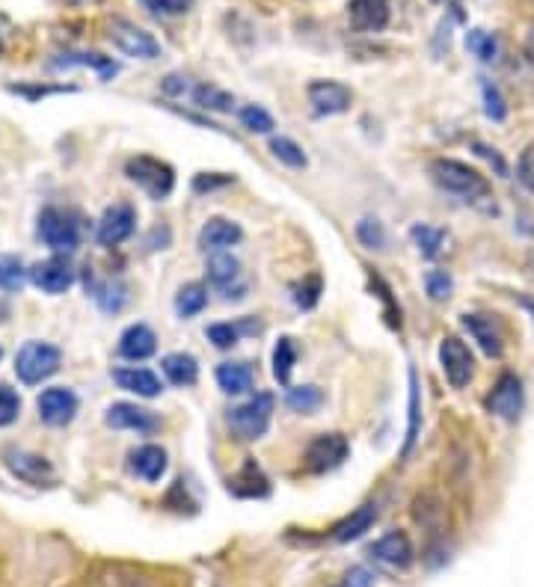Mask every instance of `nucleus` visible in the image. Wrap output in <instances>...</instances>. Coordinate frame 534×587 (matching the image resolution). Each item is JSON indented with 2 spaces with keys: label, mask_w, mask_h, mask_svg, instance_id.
Masks as SVG:
<instances>
[{
  "label": "nucleus",
  "mask_w": 534,
  "mask_h": 587,
  "mask_svg": "<svg viewBox=\"0 0 534 587\" xmlns=\"http://www.w3.org/2000/svg\"><path fill=\"white\" fill-rule=\"evenodd\" d=\"M440 365L451 389H466L475 377V359L472 350L457 336H445L440 344Z\"/></svg>",
  "instance_id": "nucleus-8"
},
{
  "label": "nucleus",
  "mask_w": 534,
  "mask_h": 587,
  "mask_svg": "<svg viewBox=\"0 0 534 587\" xmlns=\"http://www.w3.org/2000/svg\"><path fill=\"white\" fill-rule=\"evenodd\" d=\"M131 472L149 484L161 481L167 472V451L161 445H143V448L131 451Z\"/></svg>",
  "instance_id": "nucleus-21"
},
{
  "label": "nucleus",
  "mask_w": 534,
  "mask_h": 587,
  "mask_svg": "<svg viewBox=\"0 0 534 587\" xmlns=\"http://www.w3.org/2000/svg\"><path fill=\"white\" fill-rule=\"evenodd\" d=\"M107 39L125 57H134V60H158L161 57V42L149 30L137 27L128 18H110L107 21Z\"/></svg>",
  "instance_id": "nucleus-3"
},
{
  "label": "nucleus",
  "mask_w": 534,
  "mask_h": 587,
  "mask_svg": "<svg viewBox=\"0 0 534 587\" xmlns=\"http://www.w3.org/2000/svg\"><path fill=\"white\" fill-rule=\"evenodd\" d=\"M75 66L95 69L101 81H107V78L116 75V63L110 57H101V54H60L54 60V69H75Z\"/></svg>",
  "instance_id": "nucleus-28"
},
{
  "label": "nucleus",
  "mask_w": 534,
  "mask_h": 587,
  "mask_svg": "<svg viewBox=\"0 0 534 587\" xmlns=\"http://www.w3.org/2000/svg\"><path fill=\"white\" fill-rule=\"evenodd\" d=\"M419 424H422V401H419V380L416 371H410V427H407V442H404V454H410L416 436H419Z\"/></svg>",
  "instance_id": "nucleus-37"
},
{
  "label": "nucleus",
  "mask_w": 534,
  "mask_h": 587,
  "mask_svg": "<svg viewBox=\"0 0 534 587\" xmlns=\"http://www.w3.org/2000/svg\"><path fill=\"white\" fill-rule=\"evenodd\" d=\"M374 585V576L368 573V570H362V567H356L351 570L348 576H345V587H371Z\"/></svg>",
  "instance_id": "nucleus-48"
},
{
  "label": "nucleus",
  "mask_w": 534,
  "mask_h": 587,
  "mask_svg": "<svg viewBox=\"0 0 534 587\" xmlns=\"http://www.w3.org/2000/svg\"><path fill=\"white\" fill-rule=\"evenodd\" d=\"M517 178H520V184H523L529 193H534V143L523 149V155H520V161H517Z\"/></svg>",
  "instance_id": "nucleus-45"
},
{
  "label": "nucleus",
  "mask_w": 534,
  "mask_h": 587,
  "mask_svg": "<svg viewBox=\"0 0 534 587\" xmlns=\"http://www.w3.org/2000/svg\"><path fill=\"white\" fill-rule=\"evenodd\" d=\"M217 386L226 395H247L253 389V368L247 362H223L217 368Z\"/></svg>",
  "instance_id": "nucleus-24"
},
{
  "label": "nucleus",
  "mask_w": 534,
  "mask_h": 587,
  "mask_svg": "<svg viewBox=\"0 0 534 587\" xmlns=\"http://www.w3.org/2000/svg\"><path fill=\"white\" fill-rule=\"evenodd\" d=\"M348 454H351V442L342 433H321L309 442L303 463L312 475H324L339 469L348 460Z\"/></svg>",
  "instance_id": "nucleus-7"
},
{
  "label": "nucleus",
  "mask_w": 534,
  "mask_h": 587,
  "mask_svg": "<svg viewBox=\"0 0 534 587\" xmlns=\"http://www.w3.org/2000/svg\"><path fill=\"white\" fill-rule=\"evenodd\" d=\"M36 410H39V419L45 421V424L63 427V424H69V421L75 419V413H78V395L72 389H63V386L45 389L39 395V401H36Z\"/></svg>",
  "instance_id": "nucleus-13"
},
{
  "label": "nucleus",
  "mask_w": 534,
  "mask_h": 587,
  "mask_svg": "<svg viewBox=\"0 0 534 587\" xmlns=\"http://www.w3.org/2000/svg\"><path fill=\"white\" fill-rule=\"evenodd\" d=\"M270 152H273V158L279 161V164H285V167L291 169H303L309 161H306V152L294 143V140H288V137H273L270 140Z\"/></svg>",
  "instance_id": "nucleus-33"
},
{
  "label": "nucleus",
  "mask_w": 534,
  "mask_h": 587,
  "mask_svg": "<svg viewBox=\"0 0 534 587\" xmlns=\"http://www.w3.org/2000/svg\"><path fill=\"white\" fill-rule=\"evenodd\" d=\"M205 270H208V279H211L217 288H229L232 282L241 279V261L226 250L214 252V255L208 258V267H205Z\"/></svg>",
  "instance_id": "nucleus-26"
},
{
  "label": "nucleus",
  "mask_w": 534,
  "mask_h": 587,
  "mask_svg": "<svg viewBox=\"0 0 534 587\" xmlns=\"http://www.w3.org/2000/svg\"><path fill=\"white\" fill-rule=\"evenodd\" d=\"M158 350V338L146 327V324H131L122 336H119V356L131 359V362H143Z\"/></svg>",
  "instance_id": "nucleus-20"
},
{
  "label": "nucleus",
  "mask_w": 534,
  "mask_h": 587,
  "mask_svg": "<svg viewBox=\"0 0 534 587\" xmlns=\"http://www.w3.org/2000/svg\"><path fill=\"white\" fill-rule=\"evenodd\" d=\"M466 48H469L481 63H493L496 54H499L496 39H493L490 33H484V30H469V33H466Z\"/></svg>",
  "instance_id": "nucleus-36"
},
{
  "label": "nucleus",
  "mask_w": 534,
  "mask_h": 587,
  "mask_svg": "<svg viewBox=\"0 0 534 587\" xmlns=\"http://www.w3.org/2000/svg\"><path fill=\"white\" fill-rule=\"evenodd\" d=\"M36 235L45 247L57 252H72L81 244V226L78 220L63 211V208H45L39 214V226H36Z\"/></svg>",
  "instance_id": "nucleus-5"
},
{
  "label": "nucleus",
  "mask_w": 534,
  "mask_h": 587,
  "mask_svg": "<svg viewBox=\"0 0 534 587\" xmlns=\"http://www.w3.org/2000/svg\"><path fill=\"white\" fill-rule=\"evenodd\" d=\"M425 288H428V297L434 303H443V300L451 297V291H454V279H451L448 270H431L425 276Z\"/></svg>",
  "instance_id": "nucleus-40"
},
{
  "label": "nucleus",
  "mask_w": 534,
  "mask_h": 587,
  "mask_svg": "<svg viewBox=\"0 0 534 587\" xmlns=\"http://www.w3.org/2000/svg\"><path fill=\"white\" fill-rule=\"evenodd\" d=\"M431 178L460 199L466 202H490L493 199V190H490V181L472 169L463 161H454V158H437L431 161Z\"/></svg>",
  "instance_id": "nucleus-1"
},
{
  "label": "nucleus",
  "mask_w": 534,
  "mask_h": 587,
  "mask_svg": "<svg viewBox=\"0 0 534 587\" xmlns=\"http://www.w3.org/2000/svg\"><path fill=\"white\" fill-rule=\"evenodd\" d=\"M306 95H309V104L318 116H339V113L351 110V104H354L351 86L339 84V81H312Z\"/></svg>",
  "instance_id": "nucleus-12"
},
{
  "label": "nucleus",
  "mask_w": 534,
  "mask_h": 587,
  "mask_svg": "<svg viewBox=\"0 0 534 587\" xmlns=\"http://www.w3.org/2000/svg\"><path fill=\"white\" fill-rule=\"evenodd\" d=\"M270 419H273V395L270 392H262L256 398H250L247 404L235 407L229 413V427L238 439L244 442H253V439H262L270 427Z\"/></svg>",
  "instance_id": "nucleus-6"
},
{
  "label": "nucleus",
  "mask_w": 534,
  "mask_h": 587,
  "mask_svg": "<svg viewBox=\"0 0 534 587\" xmlns=\"http://www.w3.org/2000/svg\"><path fill=\"white\" fill-rule=\"evenodd\" d=\"M241 238H244V229H241L238 223H232V220H226V217H211V220L202 226V232H199V247L205 252H220L235 247V244H241Z\"/></svg>",
  "instance_id": "nucleus-18"
},
{
  "label": "nucleus",
  "mask_w": 534,
  "mask_h": 587,
  "mask_svg": "<svg viewBox=\"0 0 534 587\" xmlns=\"http://www.w3.org/2000/svg\"><path fill=\"white\" fill-rule=\"evenodd\" d=\"M523 306H526V309H529V312H532V315H534V300H526Z\"/></svg>",
  "instance_id": "nucleus-53"
},
{
  "label": "nucleus",
  "mask_w": 534,
  "mask_h": 587,
  "mask_svg": "<svg viewBox=\"0 0 534 587\" xmlns=\"http://www.w3.org/2000/svg\"><path fill=\"white\" fill-rule=\"evenodd\" d=\"M232 493L235 496H244V499H262L270 493V487H267V478L262 475V469L250 460L238 475H235V481H232Z\"/></svg>",
  "instance_id": "nucleus-27"
},
{
  "label": "nucleus",
  "mask_w": 534,
  "mask_h": 587,
  "mask_svg": "<svg viewBox=\"0 0 534 587\" xmlns=\"http://www.w3.org/2000/svg\"><path fill=\"white\" fill-rule=\"evenodd\" d=\"M368 555H371L374 564H380V567H386L392 573H404L416 561V549H413V543H410V537L404 531L383 534L377 543H371Z\"/></svg>",
  "instance_id": "nucleus-9"
},
{
  "label": "nucleus",
  "mask_w": 534,
  "mask_h": 587,
  "mask_svg": "<svg viewBox=\"0 0 534 587\" xmlns=\"http://www.w3.org/2000/svg\"><path fill=\"white\" fill-rule=\"evenodd\" d=\"M190 89V84H187V78H181V75H170L167 81H164V92L167 95H184Z\"/></svg>",
  "instance_id": "nucleus-49"
},
{
  "label": "nucleus",
  "mask_w": 534,
  "mask_h": 587,
  "mask_svg": "<svg viewBox=\"0 0 534 587\" xmlns=\"http://www.w3.org/2000/svg\"><path fill=\"white\" fill-rule=\"evenodd\" d=\"M18 413H21V398L12 389L0 386V427L12 424L18 419Z\"/></svg>",
  "instance_id": "nucleus-43"
},
{
  "label": "nucleus",
  "mask_w": 534,
  "mask_h": 587,
  "mask_svg": "<svg viewBox=\"0 0 534 587\" xmlns=\"http://www.w3.org/2000/svg\"><path fill=\"white\" fill-rule=\"evenodd\" d=\"M523 54H526V60L534 66V24L532 30H529V36H526V45H523Z\"/></svg>",
  "instance_id": "nucleus-51"
},
{
  "label": "nucleus",
  "mask_w": 534,
  "mask_h": 587,
  "mask_svg": "<svg viewBox=\"0 0 534 587\" xmlns=\"http://www.w3.org/2000/svg\"><path fill=\"white\" fill-rule=\"evenodd\" d=\"M6 315H9V309H6V306H3V303H0V324H3V321H6Z\"/></svg>",
  "instance_id": "nucleus-52"
},
{
  "label": "nucleus",
  "mask_w": 534,
  "mask_h": 587,
  "mask_svg": "<svg viewBox=\"0 0 534 587\" xmlns=\"http://www.w3.org/2000/svg\"><path fill=\"white\" fill-rule=\"evenodd\" d=\"M356 238L365 250H386V229H383L380 220H371V217L359 220L356 223Z\"/></svg>",
  "instance_id": "nucleus-34"
},
{
  "label": "nucleus",
  "mask_w": 534,
  "mask_h": 587,
  "mask_svg": "<svg viewBox=\"0 0 534 587\" xmlns=\"http://www.w3.org/2000/svg\"><path fill=\"white\" fill-rule=\"evenodd\" d=\"M143 6L158 15H181L193 6V0H143Z\"/></svg>",
  "instance_id": "nucleus-46"
},
{
  "label": "nucleus",
  "mask_w": 534,
  "mask_h": 587,
  "mask_svg": "<svg viewBox=\"0 0 534 587\" xmlns=\"http://www.w3.org/2000/svg\"><path fill=\"white\" fill-rule=\"evenodd\" d=\"M113 380H116L119 389L134 392V395H140V398H155V395H161V380H158V374H152V371H146V368H116V371H113Z\"/></svg>",
  "instance_id": "nucleus-22"
},
{
  "label": "nucleus",
  "mask_w": 534,
  "mask_h": 587,
  "mask_svg": "<svg viewBox=\"0 0 534 587\" xmlns=\"http://www.w3.org/2000/svg\"><path fill=\"white\" fill-rule=\"evenodd\" d=\"M66 3H75L78 6V3H89V0H66Z\"/></svg>",
  "instance_id": "nucleus-54"
},
{
  "label": "nucleus",
  "mask_w": 534,
  "mask_h": 587,
  "mask_svg": "<svg viewBox=\"0 0 534 587\" xmlns=\"http://www.w3.org/2000/svg\"><path fill=\"white\" fill-rule=\"evenodd\" d=\"M24 279H27V273H24L21 261L12 258V255H0V288L3 291H21Z\"/></svg>",
  "instance_id": "nucleus-38"
},
{
  "label": "nucleus",
  "mask_w": 534,
  "mask_h": 587,
  "mask_svg": "<svg viewBox=\"0 0 534 587\" xmlns=\"http://www.w3.org/2000/svg\"><path fill=\"white\" fill-rule=\"evenodd\" d=\"M205 336H208V341H214V347L229 350L238 341V327H232V324H211Z\"/></svg>",
  "instance_id": "nucleus-44"
},
{
  "label": "nucleus",
  "mask_w": 534,
  "mask_h": 587,
  "mask_svg": "<svg viewBox=\"0 0 534 587\" xmlns=\"http://www.w3.org/2000/svg\"><path fill=\"white\" fill-rule=\"evenodd\" d=\"M463 327L469 330V336L478 341V347L490 356V359H496V356H502V350H505V338H502V330H499V324L490 318V315H463Z\"/></svg>",
  "instance_id": "nucleus-19"
},
{
  "label": "nucleus",
  "mask_w": 534,
  "mask_h": 587,
  "mask_svg": "<svg viewBox=\"0 0 534 587\" xmlns=\"http://www.w3.org/2000/svg\"><path fill=\"white\" fill-rule=\"evenodd\" d=\"M484 113L493 119V122H502L508 116V107H505V98L499 92V86H493L490 81H484Z\"/></svg>",
  "instance_id": "nucleus-42"
},
{
  "label": "nucleus",
  "mask_w": 534,
  "mask_h": 587,
  "mask_svg": "<svg viewBox=\"0 0 534 587\" xmlns=\"http://www.w3.org/2000/svg\"><path fill=\"white\" fill-rule=\"evenodd\" d=\"M321 297V276H306L297 288H294V303L300 309H312Z\"/></svg>",
  "instance_id": "nucleus-41"
},
{
  "label": "nucleus",
  "mask_w": 534,
  "mask_h": 587,
  "mask_svg": "<svg viewBox=\"0 0 534 587\" xmlns=\"http://www.w3.org/2000/svg\"><path fill=\"white\" fill-rule=\"evenodd\" d=\"M487 410L502 421H517L523 413V383L517 374H502L493 392L487 395Z\"/></svg>",
  "instance_id": "nucleus-11"
},
{
  "label": "nucleus",
  "mask_w": 534,
  "mask_h": 587,
  "mask_svg": "<svg viewBox=\"0 0 534 587\" xmlns=\"http://www.w3.org/2000/svg\"><path fill=\"white\" fill-rule=\"evenodd\" d=\"M294 362H297V347H294V338H279L276 347H273V377L288 386L291 383V371H294Z\"/></svg>",
  "instance_id": "nucleus-31"
},
{
  "label": "nucleus",
  "mask_w": 534,
  "mask_h": 587,
  "mask_svg": "<svg viewBox=\"0 0 534 587\" xmlns=\"http://www.w3.org/2000/svg\"><path fill=\"white\" fill-rule=\"evenodd\" d=\"M9 36H12V24L0 15V54L6 51V42H9Z\"/></svg>",
  "instance_id": "nucleus-50"
},
{
  "label": "nucleus",
  "mask_w": 534,
  "mask_h": 587,
  "mask_svg": "<svg viewBox=\"0 0 534 587\" xmlns=\"http://www.w3.org/2000/svg\"><path fill=\"white\" fill-rule=\"evenodd\" d=\"M161 368H164L167 380L173 386H181V389L184 386H193L199 380V362L190 353H170V356H164Z\"/></svg>",
  "instance_id": "nucleus-25"
},
{
  "label": "nucleus",
  "mask_w": 534,
  "mask_h": 587,
  "mask_svg": "<svg viewBox=\"0 0 534 587\" xmlns=\"http://www.w3.org/2000/svg\"><path fill=\"white\" fill-rule=\"evenodd\" d=\"M3 460L9 466V472L24 484H33V487H51L54 484V466L39 454L21 451V448H6Z\"/></svg>",
  "instance_id": "nucleus-10"
},
{
  "label": "nucleus",
  "mask_w": 534,
  "mask_h": 587,
  "mask_svg": "<svg viewBox=\"0 0 534 587\" xmlns=\"http://www.w3.org/2000/svg\"><path fill=\"white\" fill-rule=\"evenodd\" d=\"M410 238H413V244L419 247V252H422L425 258L440 255L445 247V241H448V235H445L443 229H434V226H425V223L413 226V229H410Z\"/></svg>",
  "instance_id": "nucleus-32"
},
{
  "label": "nucleus",
  "mask_w": 534,
  "mask_h": 587,
  "mask_svg": "<svg viewBox=\"0 0 534 587\" xmlns=\"http://www.w3.org/2000/svg\"><path fill=\"white\" fill-rule=\"evenodd\" d=\"M30 282H33L36 288H42L45 294H63V291H69L72 282H75V267H72L66 258H48V261L33 264Z\"/></svg>",
  "instance_id": "nucleus-15"
},
{
  "label": "nucleus",
  "mask_w": 534,
  "mask_h": 587,
  "mask_svg": "<svg viewBox=\"0 0 534 587\" xmlns=\"http://www.w3.org/2000/svg\"><path fill=\"white\" fill-rule=\"evenodd\" d=\"M60 359H63V353L54 344L27 341L15 356V374H18L21 383L36 386V383H42V380H48L60 371Z\"/></svg>",
  "instance_id": "nucleus-2"
},
{
  "label": "nucleus",
  "mask_w": 534,
  "mask_h": 587,
  "mask_svg": "<svg viewBox=\"0 0 534 587\" xmlns=\"http://www.w3.org/2000/svg\"><path fill=\"white\" fill-rule=\"evenodd\" d=\"M137 226V214L131 205H113L104 211L101 223H98V244L104 247H119L134 235Z\"/></svg>",
  "instance_id": "nucleus-14"
},
{
  "label": "nucleus",
  "mask_w": 534,
  "mask_h": 587,
  "mask_svg": "<svg viewBox=\"0 0 534 587\" xmlns=\"http://www.w3.org/2000/svg\"><path fill=\"white\" fill-rule=\"evenodd\" d=\"M226 184H232V175H196L193 178V190L196 193H211V190L226 187Z\"/></svg>",
  "instance_id": "nucleus-47"
},
{
  "label": "nucleus",
  "mask_w": 534,
  "mask_h": 587,
  "mask_svg": "<svg viewBox=\"0 0 534 587\" xmlns=\"http://www.w3.org/2000/svg\"><path fill=\"white\" fill-rule=\"evenodd\" d=\"M241 125L247 131H253V134H270L273 131V116L267 113L265 107H259V104H247L241 110Z\"/></svg>",
  "instance_id": "nucleus-39"
},
{
  "label": "nucleus",
  "mask_w": 534,
  "mask_h": 587,
  "mask_svg": "<svg viewBox=\"0 0 534 587\" xmlns=\"http://www.w3.org/2000/svg\"><path fill=\"white\" fill-rule=\"evenodd\" d=\"M125 175L143 187L152 199H167L176 187V172L167 161H158L152 155H137L125 164Z\"/></svg>",
  "instance_id": "nucleus-4"
},
{
  "label": "nucleus",
  "mask_w": 534,
  "mask_h": 587,
  "mask_svg": "<svg viewBox=\"0 0 534 587\" xmlns=\"http://www.w3.org/2000/svg\"><path fill=\"white\" fill-rule=\"evenodd\" d=\"M208 306V288L202 282H187L181 285L176 294L178 318H193Z\"/></svg>",
  "instance_id": "nucleus-29"
},
{
  "label": "nucleus",
  "mask_w": 534,
  "mask_h": 587,
  "mask_svg": "<svg viewBox=\"0 0 534 587\" xmlns=\"http://www.w3.org/2000/svg\"><path fill=\"white\" fill-rule=\"evenodd\" d=\"M321 404H324V395H321L318 386H300V389L288 392V407L294 413H315Z\"/></svg>",
  "instance_id": "nucleus-35"
},
{
  "label": "nucleus",
  "mask_w": 534,
  "mask_h": 587,
  "mask_svg": "<svg viewBox=\"0 0 534 587\" xmlns=\"http://www.w3.org/2000/svg\"><path fill=\"white\" fill-rule=\"evenodd\" d=\"M0 356H3V350H0Z\"/></svg>",
  "instance_id": "nucleus-55"
},
{
  "label": "nucleus",
  "mask_w": 534,
  "mask_h": 587,
  "mask_svg": "<svg viewBox=\"0 0 534 587\" xmlns=\"http://www.w3.org/2000/svg\"><path fill=\"white\" fill-rule=\"evenodd\" d=\"M348 18L359 33H380L389 24V0H351Z\"/></svg>",
  "instance_id": "nucleus-17"
},
{
  "label": "nucleus",
  "mask_w": 534,
  "mask_h": 587,
  "mask_svg": "<svg viewBox=\"0 0 534 587\" xmlns=\"http://www.w3.org/2000/svg\"><path fill=\"white\" fill-rule=\"evenodd\" d=\"M193 101H196L202 110H214V113H232V110H235V98L214 84L193 86Z\"/></svg>",
  "instance_id": "nucleus-30"
},
{
  "label": "nucleus",
  "mask_w": 534,
  "mask_h": 587,
  "mask_svg": "<svg viewBox=\"0 0 534 587\" xmlns=\"http://www.w3.org/2000/svg\"><path fill=\"white\" fill-rule=\"evenodd\" d=\"M104 424L113 430H137V433H155L161 427L155 413H149L137 404H113L104 416Z\"/></svg>",
  "instance_id": "nucleus-16"
},
{
  "label": "nucleus",
  "mask_w": 534,
  "mask_h": 587,
  "mask_svg": "<svg viewBox=\"0 0 534 587\" xmlns=\"http://www.w3.org/2000/svg\"><path fill=\"white\" fill-rule=\"evenodd\" d=\"M374 519H377V504H362V507H356L351 516H345V519L330 531V537H333L336 543L359 540V537L374 525Z\"/></svg>",
  "instance_id": "nucleus-23"
}]
</instances>
